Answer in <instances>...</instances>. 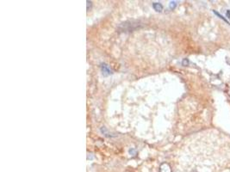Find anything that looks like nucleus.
I'll use <instances>...</instances> for the list:
<instances>
[{
  "mask_svg": "<svg viewBox=\"0 0 230 172\" xmlns=\"http://www.w3.org/2000/svg\"><path fill=\"white\" fill-rule=\"evenodd\" d=\"M153 8L157 11H161L162 10V5L160 4H158V3H154L153 4Z\"/></svg>",
  "mask_w": 230,
  "mask_h": 172,
  "instance_id": "1",
  "label": "nucleus"
},
{
  "mask_svg": "<svg viewBox=\"0 0 230 172\" xmlns=\"http://www.w3.org/2000/svg\"><path fill=\"white\" fill-rule=\"evenodd\" d=\"M214 14H215V15H218V17H219V18H221V19H222V20L224 21L225 23H227V21L226 20V19H225V18L223 17V16H222V15H221V14H220V13H218V12H217V11H215V10H214Z\"/></svg>",
  "mask_w": 230,
  "mask_h": 172,
  "instance_id": "2",
  "label": "nucleus"
},
{
  "mask_svg": "<svg viewBox=\"0 0 230 172\" xmlns=\"http://www.w3.org/2000/svg\"><path fill=\"white\" fill-rule=\"evenodd\" d=\"M176 7V3L175 2H171V4H170V8L171 9H174V8Z\"/></svg>",
  "mask_w": 230,
  "mask_h": 172,
  "instance_id": "3",
  "label": "nucleus"
},
{
  "mask_svg": "<svg viewBox=\"0 0 230 172\" xmlns=\"http://www.w3.org/2000/svg\"><path fill=\"white\" fill-rule=\"evenodd\" d=\"M188 63H189V62H188V60H187V59H184V60L183 61V65H186L188 64Z\"/></svg>",
  "mask_w": 230,
  "mask_h": 172,
  "instance_id": "4",
  "label": "nucleus"
}]
</instances>
